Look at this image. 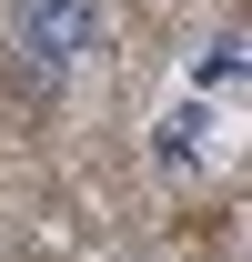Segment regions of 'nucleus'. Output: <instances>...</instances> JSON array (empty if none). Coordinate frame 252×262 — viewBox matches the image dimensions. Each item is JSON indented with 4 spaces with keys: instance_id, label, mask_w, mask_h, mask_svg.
Here are the masks:
<instances>
[{
    "instance_id": "obj_2",
    "label": "nucleus",
    "mask_w": 252,
    "mask_h": 262,
    "mask_svg": "<svg viewBox=\"0 0 252 262\" xmlns=\"http://www.w3.org/2000/svg\"><path fill=\"white\" fill-rule=\"evenodd\" d=\"M161 162H192V151H202V111H182V121H161V141H152Z\"/></svg>"
},
{
    "instance_id": "obj_1",
    "label": "nucleus",
    "mask_w": 252,
    "mask_h": 262,
    "mask_svg": "<svg viewBox=\"0 0 252 262\" xmlns=\"http://www.w3.org/2000/svg\"><path fill=\"white\" fill-rule=\"evenodd\" d=\"M10 40L31 71H71L101 51V0H10Z\"/></svg>"
}]
</instances>
